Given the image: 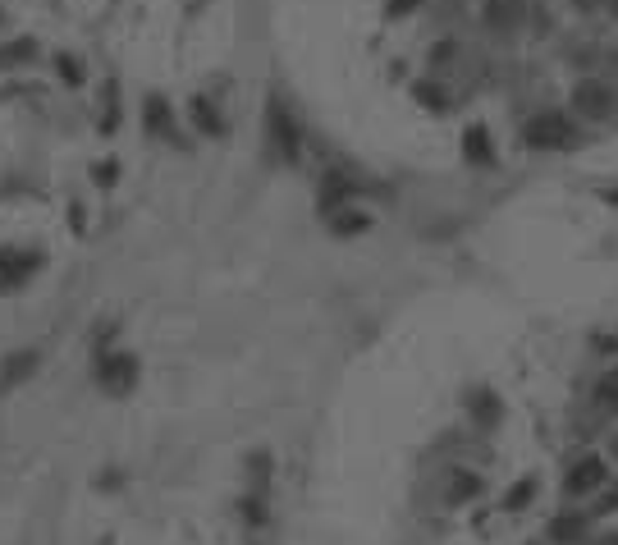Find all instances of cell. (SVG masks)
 <instances>
[{
	"mask_svg": "<svg viewBox=\"0 0 618 545\" xmlns=\"http://www.w3.org/2000/svg\"><path fill=\"white\" fill-rule=\"evenodd\" d=\"M271 138H275V147H280V156H284V161H289V156L298 152V138H293L289 110H284L280 101H271Z\"/></svg>",
	"mask_w": 618,
	"mask_h": 545,
	"instance_id": "5b68a950",
	"label": "cell"
},
{
	"mask_svg": "<svg viewBox=\"0 0 618 545\" xmlns=\"http://www.w3.org/2000/svg\"><path fill=\"white\" fill-rule=\"evenodd\" d=\"M42 257L28 248H0V294H10V289H23V284L37 275Z\"/></svg>",
	"mask_w": 618,
	"mask_h": 545,
	"instance_id": "6da1fadb",
	"label": "cell"
},
{
	"mask_svg": "<svg viewBox=\"0 0 618 545\" xmlns=\"http://www.w3.org/2000/svg\"><path fill=\"white\" fill-rule=\"evenodd\" d=\"M408 5H417V0H394V5H390V14H403V10H408Z\"/></svg>",
	"mask_w": 618,
	"mask_h": 545,
	"instance_id": "e0dca14e",
	"label": "cell"
},
{
	"mask_svg": "<svg viewBox=\"0 0 618 545\" xmlns=\"http://www.w3.org/2000/svg\"><path fill=\"white\" fill-rule=\"evenodd\" d=\"M614 449H618V445H614Z\"/></svg>",
	"mask_w": 618,
	"mask_h": 545,
	"instance_id": "44dd1931",
	"label": "cell"
},
{
	"mask_svg": "<svg viewBox=\"0 0 618 545\" xmlns=\"http://www.w3.org/2000/svg\"><path fill=\"white\" fill-rule=\"evenodd\" d=\"M605 202H609V207H618V188H609V193H605Z\"/></svg>",
	"mask_w": 618,
	"mask_h": 545,
	"instance_id": "ac0fdd59",
	"label": "cell"
},
{
	"mask_svg": "<svg viewBox=\"0 0 618 545\" xmlns=\"http://www.w3.org/2000/svg\"><path fill=\"white\" fill-rule=\"evenodd\" d=\"M605 481H609L605 458L586 454L582 463H573V472H568V477H564V495H591V491H600Z\"/></svg>",
	"mask_w": 618,
	"mask_h": 545,
	"instance_id": "3957f363",
	"label": "cell"
},
{
	"mask_svg": "<svg viewBox=\"0 0 618 545\" xmlns=\"http://www.w3.org/2000/svg\"><path fill=\"white\" fill-rule=\"evenodd\" d=\"M596 399H600V408H609V413H618V371H609L605 381L596 385Z\"/></svg>",
	"mask_w": 618,
	"mask_h": 545,
	"instance_id": "8fae6325",
	"label": "cell"
},
{
	"mask_svg": "<svg viewBox=\"0 0 618 545\" xmlns=\"http://www.w3.org/2000/svg\"><path fill=\"white\" fill-rule=\"evenodd\" d=\"M532 495H536V481H518V486L509 491V500H504V509H522Z\"/></svg>",
	"mask_w": 618,
	"mask_h": 545,
	"instance_id": "4fadbf2b",
	"label": "cell"
},
{
	"mask_svg": "<svg viewBox=\"0 0 618 545\" xmlns=\"http://www.w3.org/2000/svg\"><path fill=\"white\" fill-rule=\"evenodd\" d=\"M573 138H577V129L568 124V115H536L532 124H527V142L532 147H573Z\"/></svg>",
	"mask_w": 618,
	"mask_h": 545,
	"instance_id": "7a4b0ae2",
	"label": "cell"
},
{
	"mask_svg": "<svg viewBox=\"0 0 618 545\" xmlns=\"http://www.w3.org/2000/svg\"><path fill=\"white\" fill-rule=\"evenodd\" d=\"M600 545H618V536H609V541H600Z\"/></svg>",
	"mask_w": 618,
	"mask_h": 545,
	"instance_id": "d6986e66",
	"label": "cell"
},
{
	"mask_svg": "<svg viewBox=\"0 0 618 545\" xmlns=\"http://www.w3.org/2000/svg\"><path fill=\"white\" fill-rule=\"evenodd\" d=\"M518 10H522V0H490V19H499V23H509Z\"/></svg>",
	"mask_w": 618,
	"mask_h": 545,
	"instance_id": "5bb4252c",
	"label": "cell"
},
{
	"mask_svg": "<svg viewBox=\"0 0 618 545\" xmlns=\"http://www.w3.org/2000/svg\"><path fill=\"white\" fill-rule=\"evenodd\" d=\"M577 106H582L586 115H609L614 97H609V88H605V83H586V88L577 92Z\"/></svg>",
	"mask_w": 618,
	"mask_h": 545,
	"instance_id": "8992f818",
	"label": "cell"
},
{
	"mask_svg": "<svg viewBox=\"0 0 618 545\" xmlns=\"http://www.w3.org/2000/svg\"><path fill=\"white\" fill-rule=\"evenodd\" d=\"M97 381H101V390H110V394H129L133 381H138V367H133V358H124V353H110V358L97 362Z\"/></svg>",
	"mask_w": 618,
	"mask_h": 545,
	"instance_id": "277c9868",
	"label": "cell"
},
{
	"mask_svg": "<svg viewBox=\"0 0 618 545\" xmlns=\"http://www.w3.org/2000/svg\"><path fill=\"white\" fill-rule=\"evenodd\" d=\"M481 491V481L477 477H472V472H458V477L454 481H449V500H454V504H463V500H472V495H477Z\"/></svg>",
	"mask_w": 618,
	"mask_h": 545,
	"instance_id": "30bf717a",
	"label": "cell"
},
{
	"mask_svg": "<svg viewBox=\"0 0 618 545\" xmlns=\"http://www.w3.org/2000/svg\"><path fill=\"white\" fill-rule=\"evenodd\" d=\"M33 362H37V353H14V358H5V371H0V390H14V385L33 371Z\"/></svg>",
	"mask_w": 618,
	"mask_h": 545,
	"instance_id": "52a82bcc",
	"label": "cell"
},
{
	"mask_svg": "<svg viewBox=\"0 0 618 545\" xmlns=\"http://www.w3.org/2000/svg\"><path fill=\"white\" fill-rule=\"evenodd\" d=\"M147 120H152V129H156V133H161V129L170 133V110H161V101H156V97L147 101Z\"/></svg>",
	"mask_w": 618,
	"mask_h": 545,
	"instance_id": "9a60e30c",
	"label": "cell"
},
{
	"mask_svg": "<svg viewBox=\"0 0 618 545\" xmlns=\"http://www.w3.org/2000/svg\"><path fill=\"white\" fill-rule=\"evenodd\" d=\"M582 5H586V10H591V5H600V0H582Z\"/></svg>",
	"mask_w": 618,
	"mask_h": 545,
	"instance_id": "ffe728a7",
	"label": "cell"
},
{
	"mask_svg": "<svg viewBox=\"0 0 618 545\" xmlns=\"http://www.w3.org/2000/svg\"><path fill=\"white\" fill-rule=\"evenodd\" d=\"M467 408H472V417H477L481 426H490L499 417V404H495V394H486V390H477L472 399H467Z\"/></svg>",
	"mask_w": 618,
	"mask_h": 545,
	"instance_id": "9c48e42d",
	"label": "cell"
},
{
	"mask_svg": "<svg viewBox=\"0 0 618 545\" xmlns=\"http://www.w3.org/2000/svg\"><path fill=\"white\" fill-rule=\"evenodd\" d=\"M467 156H472L477 165H486V161H490V147H486V133H481V129L467 133Z\"/></svg>",
	"mask_w": 618,
	"mask_h": 545,
	"instance_id": "7c38bea8",
	"label": "cell"
},
{
	"mask_svg": "<svg viewBox=\"0 0 618 545\" xmlns=\"http://www.w3.org/2000/svg\"><path fill=\"white\" fill-rule=\"evenodd\" d=\"M614 509H618V486H614V491L600 495V509H596V513H614Z\"/></svg>",
	"mask_w": 618,
	"mask_h": 545,
	"instance_id": "2e32d148",
	"label": "cell"
},
{
	"mask_svg": "<svg viewBox=\"0 0 618 545\" xmlns=\"http://www.w3.org/2000/svg\"><path fill=\"white\" fill-rule=\"evenodd\" d=\"M582 532H586V518L582 513H564V518H554V527H550V536L554 541H582Z\"/></svg>",
	"mask_w": 618,
	"mask_h": 545,
	"instance_id": "ba28073f",
	"label": "cell"
}]
</instances>
